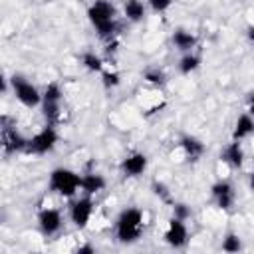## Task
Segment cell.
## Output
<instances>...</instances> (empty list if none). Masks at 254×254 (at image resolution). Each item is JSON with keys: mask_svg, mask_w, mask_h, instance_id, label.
<instances>
[{"mask_svg": "<svg viewBox=\"0 0 254 254\" xmlns=\"http://www.w3.org/2000/svg\"><path fill=\"white\" fill-rule=\"evenodd\" d=\"M179 147L183 149L185 157H187L189 161H192V163H196V161L204 155V151H206L204 143H202L198 137H194V135H183L181 141H179Z\"/></svg>", "mask_w": 254, "mask_h": 254, "instance_id": "5bb4252c", "label": "cell"}, {"mask_svg": "<svg viewBox=\"0 0 254 254\" xmlns=\"http://www.w3.org/2000/svg\"><path fill=\"white\" fill-rule=\"evenodd\" d=\"M200 62H202V58L192 50V52H187V54H183L181 56V60H179V71L183 73V75H190L192 71H196L198 67H200Z\"/></svg>", "mask_w": 254, "mask_h": 254, "instance_id": "d6986e66", "label": "cell"}, {"mask_svg": "<svg viewBox=\"0 0 254 254\" xmlns=\"http://www.w3.org/2000/svg\"><path fill=\"white\" fill-rule=\"evenodd\" d=\"M101 83H103L105 89H113V87H117V85L121 83V75H119V71H115V69H103V71H101Z\"/></svg>", "mask_w": 254, "mask_h": 254, "instance_id": "603a6c76", "label": "cell"}, {"mask_svg": "<svg viewBox=\"0 0 254 254\" xmlns=\"http://www.w3.org/2000/svg\"><path fill=\"white\" fill-rule=\"evenodd\" d=\"M143 228H145V218H143V212L137 206L123 208L117 214L115 224H113L115 238L121 244H133V242H137L141 238V234H143Z\"/></svg>", "mask_w": 254, "mask_h": 254, "instance_id": "7a4b0ae2", "label": "cell"}, {"mask_svg": "<svg viewBox=\"0 0 254 254\" xmlns=\"http://www.w3.org/2000/svg\"><path fill=\"white\" fill-rule=\"evenodd\" d=\"M143 79H145L147 83L155 85V87H163V85L167 83V75H165V71L159 69V67H147V69L143 71Z\"/></svg>", "mask_w": 254, "mask_h": 254, "instance_id": "44dd1931", "label": "cell"}, {"mask_svg": "<svg viewBox=\"0 0 254 254\" xmlns=\"http://www.w3.org/2000/svg\"><path fill=\"white\" fill-rule=\"evenodd\" d=\"M246 111H248L250 115H254V89H250V93H248V97H246Z\"/></svg>", "mask_w": 254, "mask_h": 254, "instance_id": "4316f807", "label": "cell"}, {"mask_svg": "<svg viewBox=\"0 0 254 254\" xmlns=\"http://www.w3.org/2000/svg\"><path fill=\"white\" fill-rule=\"evenodd\" d=\"M147 167H149V159H147V155L141 153V151L129 153V155H127L125 159H121V163H119V171H121V175L127 177V179H137V177H141V175L147 171Z\"/></svg>", "mask_w": 254, "mask_h": 254, "instance_id": "7c38bea8", "label": "cell"}, {"mask_svg": "<svg viewBox=\"0 0 254 254\" xmlns=\"http://www.w3.org/2000/svg\"><path fill=\"white\" fill-rule=\"evenodd\" d=\"M87 20L101 40H113L119 32L117 8L109 0H93L87 6Z\"/></svg>", "mask_w": 254, "mask_h": 254, "instance_id": "6da1fadb", "label": "cell"}, {"mask_svg": "<svg viewBox=\"0 0 254 254\" xmlns=\"http://www.w3.org/2000/svg\"><path fill=\"white\" fill-rule=\"evenodd\" d=\"M220 159L230 167V169H240L244 165V159H246V153H244V147H242V141H236L232 139L220 153Z\"/></svg>", "mask_w": 254, "mask_h": 254, "instance_id": "4fadbf2b", "label": "cell"}, {"mask_svg": "<svg viewBox=\"0 0 254 254\" xmlns=\"http://www.w3.org/2000/svg\"><path fill=\"white\" fill-rule=\"evenodd\" d=\"M147 2L143 0H123V16L131 22V24H139L145 20L147 16Z\"/></svg>", "mask_w": 254, "mask_h": 254, "instance_id": "e0dca14e", "label": "cell"}, {"mask_svg": "<svg viewBox=\"0 0 254 254\" xmlns=\"http://www.w3.org/2000/svg\"><path fill=\"white\" fill-rule=\"evenodd\" d=\"M93 212H95V200L89 194H81V196L73 198L69 202V208H67V214H69L71 224L75 228H79V230H83L89 224Z\"/></svg>", "mask_w": 254, "mask_h": 254, "instance_id": "ba28073f", "label": "cell"}, {"mask_svg": "<svg viewBox=\"0 0 254 254\" xmlns=\"http://www.w3.org/2000/svg\"><path fill=\"white\" fill-rule=\"evenodd\" d=\"M58 141H60V135H58L56 125L46 123V127H42L38 133H34L32 137H28L26 153L28 155H36V157L48 155V153H52L56 149Z\"/></svg>", "mask_w": 254, "mask_h": 254, "instance_id": "8992f818", "label": "cell"}, {"mask_svg": "<svg viewBox=\"0 0 254 254\" xmlns=\"http://www.w3.org/2000/svg\"><path fill=\"white\" fill-rule=\"evenodd\" d=\"M250 135H254V115H250L248 111L240 113L234 121V127H232V139L236 141H244L248 139Z\"/></svg>", "mask_w": 254, "mask_h": 254, "instance_id": "9a60e30c", "label": "cell"}, {"mask_svg": "<svg viewBox=\"0 0 254 254\" xmlns=\"http://www.w3.org/2000/svg\"><path fill=\"white\" fill-rule=\"evenodd\" d=\"M145 2L153 14H165L173 6V0H145Z\"/></svg>", "mask_w": 254, "mask_h": 254, "instance_id": "d4e9b609", "label": "cell"}, {"mask_svg": "<svg viewBox=\"0 0 254 254\" xmlns=\"http://www.w3.org/2000/svg\"><path fill=\"white\" fill-rule=\"evenodd\" d=\"M0 143L4 149V155H16V153H26L28 139L16 129V125L10 123V119L4 115L2 117V129H0Z\"/></svg>", "mask_w": 254, "mask_h": 254, "instance_id": "52a82bcc", "label": "cell"}, {"mask_svg": "<svg viewBox=\"0 0 254 254\" xmlns=\"http://www.w3.org/2000/svg\"><path fill=\"white\" fill-rule=\"evenodd\" d=\"M62 101H64V89L60 83L50 81L42 91V115L46 123L56 125L62 117Z\"/></svg>", "mask_w": 254, "mask_h": 254, "instance_id": "5b68a950", "label": "cell"}, {"mask_svg": "<svg viewBox=\"0 0 254 254\" xmlns=\"http://www.w3.org/2000/svg\"><path fill=\"white\" fill-rule=\"evenodd\" d=\"M248 187H250V190L254 192V171L248 175Z\"/></svg>", "mask_w": 254, "mask_h": 254, "instance_id": "f1b7e54d", "label": "cell"}, {"mask_svg": "<svg viewBox=\"0 0 254 254\" xmlns=\"http://www.w3.org/2000/svg\"><path fill=\"white\" fill-rule=\"evenodd\" d=\"M79 60H81V65H83L87 71H91V73H101V71L105 69L103 58H101L99 54H95L93 50H85Z\"/></svg>", "mask_w": 254, "mask_h": 254, "instance_id": "ffe728a7", "label": "cell"}, {"mask_svg": "<svg viewBox=\"0 0 254 254\" xmlns=\"http://www.w3.org/2000/svg\"><path fill=\"white\" fill-rule=\"evenodd\" d=\"M171 208H173V216H177V218H181V220H189L190 214H192L190 206L185 204V202H173Z\"/></svg>", "mask_w": 254, "mask_h": 254, "instance_id": "484cf974", "label": "cell"}, {"mask_svg": "<svg viewBox=\"0 0 254 254\" xmlns=\"http://www.w3.org/2000/svg\"><path fill=\"white\" fill-rule=\"evenodd\" d=\"M163 240L171 246V248H185L189 244V228H187V220H181L177 216L169 218L167 230L163 234Z\"/></svg>", "mask_w": 254, "mask_h": 254, "instance_id": "8fae6325", "label": "cell"}, {"mask_svg": "<svg viewBox=\"0 0 254 254\" xmlns=\"http://www.w3.org/2000/svg\"><path fill=\"white\" fill-rule=\"evenodd\" d=\"M77 252L81 254V252H87V254H93L95 252V248L91 246V244H81V246H77Z\"/></svg>", "mask_w": 254, "mask_h": 254, "instance_id": "83f0119b", "label": "cell"}, {"mask_svg": "<svg viewBox=\"0 0 254 254\" xmlns=\"http://www.w3.org/2000/svg\"><path fill=\"white\" fill-rule=\"evenodd\" d=\"M220 248H222L224 252H228V254H234V252L242 250V240H240V236H238V234L228 232V234H224Z\"/></svg>", "mask_w": 254, "mask_h": 254, "instance_id": "7402d4cb", "label": "cell"}, {"mask_svg": "<svg viewBox=\"0 0 254 254\" xmlns=\"http://www.w3.org/2000/svg\"><path fill=\"white\" fill-rule=\"evenodd\" d=\"M8 81H10V89H12L18 103H22L28 109H34V107L42 105V91L28 77H24L20 73H14Z\"/></svg>", "mask_w": 254, "mask_h": 254, "instance_id": "277c9868", "label": "cell"}, {"mask_svg": "<svg viewBox=\"0 0 254 254\" xmlns=\"http://www.w3.org/2000/svg\"><path fill=\"white\" fill-rule=\"evenodd\" d=\"M153 192H155L163 202H167V204H173V202H175L173 196H171L169 187H167L165 183H161V181H153Z\"/></svg>", "mask_w": 254, "mask_h": 254, "instance_id": "cb8c5ba5", "label": "cell"}, {"mask_svg": "<svg viewBox=\"0 0 254 254\" xmlns=\"http://www.w3.org/2000/svg\"><path fill=\"white\" fill-rule=\"evenodd\" d=\"M36 224H38V230H40L42 236H46V238L56 236L62 230V226H64L62 210L60 208H54V206H46V208L38 210Z\"/></svg>", "mask_w": 254, "mask_h": 254, "instance_id": "9c48e42d", "label": "cell"}, {"mask_svg": "<svg viewBox=\"0 0 254 254\" xmlns=\"http://www.w3.org/2000/svg\"><path fill=\"white\" fill-rule=\"evenodd\" d=\"M171 42H173V46H175L179 52L187 54V52H192V50L196 48V42H198V38H196V36H194L190 30L179 28V30H175V32H173V36H171Z\"/></svg>", "mask_w": 254, "mask_h": 254, "instance_id": "2e32d148", "label": "cell"}, {"mask_svg": "<svg viewBox=\"0 0 254 254\" xmlns=\"http://www.w3.org/2000/svg\"><path fill=\"white\" fill-rule=\"evenodd\" d=\"M48 190L64 198H73L81 190V175L67 167H56L48 175Z\"/></svg>", "mask_w": 254, "mask_h": 254, "instance_id": "3957f363", "label": "cell"}, {"mask_svg": "<svg viewBox=\"0 0 254 254\" xmlns=\"http://www.w3.org/2000/svg\"><path fill=\"white\" fill-rule=\"evenodd\" d=\"M210 198L212 202L220 208V210H230L236 202V190H234V185L226 179H220L216 181L212 187H210Z\"/></svg>", "mask_w": 254, "mask_h": 254, "instance_id": "30bf717a", "label": "cell"}, {"mask_svg": "<svg viewBox=\"0 0 254 254\" xmlns=\"http://www.w3.org/2000/svg\"><path fill=\"white\" fill-rule=\"evenodd\" d=\"M105 185H107V181L99 173H85V175H81V194L95 196L97 192H101L105 189Z\"/></svg>", "mask_w": 254, "mask_h": 254, "instance_id": "ac0fdd59", "label": "cell"}, {"mask_svg": "<svg viewBox=\"0 0 254 254\" xmlns=\"http://www.w3.org/2000/svg\"><path fill=\"white\" fill-rule=\"evenodd\" d=\"M248 38L254 42V28H248Z\"/></svg>", "mask_w": 254, "mask_h": 254, "instance_id": "f546056e", "label": "cell"}]
</instances>
